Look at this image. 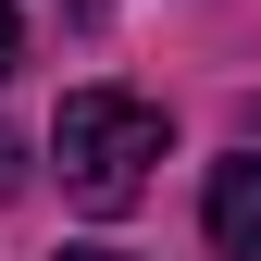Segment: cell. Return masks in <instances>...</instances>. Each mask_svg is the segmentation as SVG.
I'll use <instances>...</instances> for the list:
<instances>
[{
	"label": "cell",
	"instance_id": "cell-5",
	"mask_svg": "<svg viewBox=\"0 0 261 261\" xmlns=\"http://www.w3.org/2000/svg\"><path fill=\"white\" fill-rule=\"evenodd\" d=\"M62 261H124V249H62Z\"/></svg>",
	"mask_w": 261,
	"mask_h": 261
},
{
	"label": "cell",
	"instance_id": "cell-2",
	"mask_svg": "<svg viewBox=\"0 0 261 261\" xmlns=\"http://www.w3.org/2000/svg\"><path fill=\"white\" fill-rule=\"evenodd\" d=\"M199 224H212V249H224V261H261V162H212Z\"/></svg>",
	"mask_w": 261,
	"mask_h": 261
},
{
	"label": "cell",
	"instance_id": "cell-4",
	"mask_svg": "<svg viewBox=\"0 0 261 261\" xmlns=\"http://www.w3.org/2000/svg\"><path fill=\"white\" fill-rule=\"evenodd\" d=\"M13 187H25V149H13V137H0V199H13Z\"/></svg>",
	"mask_w": 261,
	"mask_h": 261
},
{
	"label": "cell",
	"instance_id": "cell-3",
	"mask_svg": "<svg viewBox=\"0 0 261 261\" xmlns=\"http://www.w3.org/2000/svg\"><path fill=\"white\" fill-rule=\"evenodd\" d=\"M13 62H25V25H13V0H0V75H13Z\"/></svg>",
	"mask_w": 261,
	"mask_h": 261
},
{
	"label": "cell",
	"instance_id": "cell-1",
	"mask_svg": "<svg viewBox=\"0 0 261 261\" xmlns=\"http://www.w3.org/2000/svg\"><path fill=\"white\" fill-rule=\"evenodd\" d=\"M50 149H62V187H75L87 212H124V199H149V162H162V100H124V87H75L50 124Z\"/></svg>",
	"mask_w": 261,
	"mask_h": 261
}]
</instances>
